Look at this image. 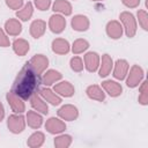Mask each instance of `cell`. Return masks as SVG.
Listing matches in <instances>:
<instances>
[{
	"label": "cell",
	"instance_id": "d6a6232c",
	"mask_svg": "<svg viewBox=\"0 0 148 148\" xmlns=\"http://www.w3.org/2000/svg\"><path fill=\"white\" fill-rule=\"evenodd\" d=\"M7 5L14 9H17L22 5V0H7Z\"/></svg>",
	"mask_w": 148,
	"mask_h": 148
},
{
	"label": "cell",
	"instance_id": "44dd1931",
	"mask_svg": "<svg viewBox=\"0 0 148 148\" xmlns=\"http://www.w3.org/2000/svg\"><path fill=\"white\" fill-rule=\"evenodd\" d=\"M14 50L17 54L23 56L29 50V44L23 39H17V40L14 42Z\"/></svg>",
	"mask_w": 148,
	"mask_h": 148
},
{
	"label": "cell",
	"instance_id": "f1b7e54d",
	"mask_svg": "<svg viewBox=\"0 0 148 148\" xmlns=\"http://www.w3.org/2000/svg\"><path fill=\"white\" fill-rule=\"evenodd\" d=\"M88 47V43L86 42V40H83V39H77L75 43H74V45H73V52L74 53H80V52H82L83 50H86Z\"/></svg>",
	"mask_w": 148,
	"mask_h": 148
},
{
	"label": "cell",
	"instance_id": "603a6c76",
	"mask_svg": "<svg viewBox=\"0 0 148 148\" xmlns=\"http://www.w3.org/2000/svg\"><path fill=\"white\" fill-rule=\"evenodd\" d=\"M61 77V74L60 73H58V72H56V71H49L47 73H45L44 74V76H43V81H44V84H51V83H53L56 80H59Z\"/></svg>",
	"mask_w": 148,
	"mask_h": 148
},
{
	"label": "cell",
	"instance_id": "8fae6325",
	"mask_svg": "<svg viewBox=\"0 0 148 148\" xmlns=\"http://www.w3.org/2000/svg\"><path fill=\"white\" fill-rule=\"evenodd\" d=\"M106 31H108V35L112 38H119L121 36V27L116 21H112L108 24Z\"/></svg>",
	"mask_w": 148,
	"mask_h": 148
},
{
	"label": "cell",
	"instance_id": "52a82bcc",
	"mask_svg": "<svg viewBox=\"0 0 148 148\" xmlns=\"http://www.w3.org/2000/svg\"><path fill=\"white\" fill-rule=\"evenodd\" d=\"M141 77H142V69L140 67H138V66H134L132 68V72L130 74V76H128L127 86L128 87H135L139 83Z\"/></svg>",
	"mask_w": 148,
	"mask_h": 148
},
{
	"label": "cell",
	"instance_id": "9a60e30c",
	"mask_svg": "<svg viewBox=\"0 0 148 148\" xmlns=\"http://www.w3.org/2000/svg\"><path fill=\"white\" fill-rule=\"evenodd\" d=\"M103 87L105 88V90L111 95V96H118L121 92V87L113 82V81H105L103 82Z\"/></svg>",
	"mask_w": 148,
	"mask_h": 148
},
{
	"label": "cell",
	"instance_id": "ffe728a7",
	"mask_svg": "<svg viewBox=\"0 0 148 148\" xmlns=\"http://www.w3.org/2000/svg\"><path fill=\"white\" fill-rule=\"evenodd\" d=\"M87 94L90 98H94V99H97V101H103L104 99V94L97 86L89 87L88 90H87Z\"/></svg>",
	"mask_w": 148,
	"mask_h": 148
},
{
	"label": "cell",
	"instance_id": "1f68e13d",
	"mask_svg": "<svg viewBox=\"0 0 148 148\" xmlns=\"http://www.w3.org/2000/svg\"><path fill=\"white\" fill-rule=\"evenodd\" d=\"M35 2H36V6L40 10H45L50 6V0H35Z\"/></svg>",
	"mask_w": 148,
	"mask_h": 148
},
{
	"label": "cell",
	"instance_id": "ac0fdd59",
	"mask_svg": "<svg viewBox=\"0 0 148 148\" xmlns=\"http://www.w3.org/2000/svg\"><path fill=\"white\" fill-rule=\"evenodd\" d=\"M52 46H53V51L54 52L61 53V54L68 52V49H69L68 47V43L66 40H64V39H56L53 42Z\"/></svg>",
	"mask_w": 148,
	"mask_h": 148
},
{
	"label": "cell",
	"instance_id": "7a4b0ae2",
	"mask_svg": "<svg viewBox=\"0 0 148 148\" xmlns=\"http://www.w3.org/2000/svg\"><path fill=\"white\" fill-rule=\"evenodd\" d=\"M8 127L13 133H20L24 128V120L22 116H10L8 119Z\"/></svg>",
	"mask_w": 148,
	"mask_h": 148
},
{
	"label": "cell",
	"instance_id": "277c9868",
	"mask_svg": "<svg viewBox=\"0 0 148 148\" xmlns=\"http://www.w3.org/2000/svg\"><path fill=\"white\" fill-rule=\"evenodd\" d=\"M58 114L64 119L73 120L77 117V110L72 105H65L58 111Z\"/></svg>",
	"mask_w": 148,
	"mask_h": 148
},
{
	"label": "cell",
	"instance_id": "8992f818",
	"mask_svg": "<svg viewBox=\"0 0 148 148\" xmlns=\"http://www.w3.org/2000/svg\"><path fill=\"white\" fill-rule=\"evenodd\" d=\"M65 18H62L61 16L59 15H53L51 16V20H50V27H51V30L53 32H61L65 28Z\"/></svg>",
	"mask_w": 148,
	"mask_h": 148
},
{
	"label": "cell",
	"instance_id": "3957f363",
	"mask_svg": "<svg viewBox=\"0 0 148 148\" xmlns=\"http://www.w3.org/2000/svg\"><path fill=\"white\" fill-rule=\"evenodd\" d=\"M120 18H121V21L125 23L127 36H128V37H132V36L135 34V22H134L133 15L130 14V13H123V14L120 15Z\"/></svg>",
	"mask_w": 148,
	"mask_h": 148
},
{
	"label": "cell",
	"instance_id": "5b68a950",
	"mask_svg": "<svg viewBox=\"0 0 148 148\" xmlns=\"http://www.w3.org/2000/svg\"><path fill=\"white\" fill-rule=\"evenodd\" d=\"M29 64L32 66V68H34L37 73H40V72L47 66V59H46L44 56L39 54V56L34 57V58L30 60Z\"/></svg>",
	"mask_w": 148,
	"mask_h": 148
},
{
	"label": "cell",
	"instance_id": "7c38bea8",
	"mask_svg": "<svg viewBox=\"0 0 148 148\" xmlns=\"http://www.w3.org/2000/svg\"><path fill=\"white\" fill-rule=\"evenodd\" d=\"M72 25H73V29L75 30H86L88 28V20L86 16H81V15H77L73 18L72 21Z\"/></svg>",
	"mask_w": 148,
	"mask_h": 148
},
{
	"label": "cell",
	"instance_id": "30bf717a",
	"mask_svg": "<svg viewBox=\"0 0 148 148\" xmlns=\"http://www.w3.org/2000/svg\"><path fill=\"white\" fill-rule=\"evenodd\" d=\"M84 59H86V66H87L88 71H90V72L96 71V68L98 66V56L94 52H90V53L86 54Z\"/></svg>",
	"mask_w": 148,
	"mask_h": 148
},
{
	"label": "cell",
	"instance_id": "d590c367",
	"mask_svg": "<svg viewBox=\"0 0 148 148\" xmlns=\"http://www.w3.org/2000/svg\"><path fill=\"white\" fill-rule=\"evenodd\" d=\"M123 2L128 7H135L139 3V0H123Z\"/></svg>",
	"mask_w": 148,
	"mask_h": 148
},
{
	"label": "cell",
	"instance_id": "e0dca14e",
	"mask_svg": "<svg viewBox=\"0 0 148 148\" xmlns=\"http://www.w3.org/2000/svg\"><path fill=\"white\" fill-rule=\"evenodd\" d=\"M54 90L58 91V92L61 94V95H65V96H71V95H73V92H74L73 87H72L68 82H61V83H59L58 86L54 87Z\"/></svg>",
	"mask_w": 148,
	"mask_h": 148
},
{
	"label": "cell",
	"instance_id": "2e32d148",
	"mask_svg": "<svg viewBox=\"0 0 148 148\" xmlns=\"http://www.w3.org/2000/svg\"><path fill=\"white\" fill-rule=\"evenodd\" d=\"M53 9L57 10V12H61V13H64L66 15H69L71 12H72L71 5L65 0H57L54 2V5H53Z\"/></svg>",
	"mask_w": 148,
	"mask_h": 148
},
{
	"label": "cell",
	"instance_id": "5bb4252c",
	"mask_svg": "<svg viewBox=\"0 0 148 148\" xmlns=\"http://www.w3.org/2000/svg\"><path fill=\"white\" fill-rule=\"evenodd\" d=\"M44 30H45V22H43L40 20H37V21L32 22L30 31H31V35L35 38H38L39 36H42L43 32H44Z\"/></svg>",
	"mask_w": 148,
	"mask_h": 148
},
{
	"label": "cell",
	"instance_id": "d6986e66",
	"mask_svg": "<svg viewBox=\"0 0 148 148\" xmlns=\"http://www.w3.org/2000/svg\"><path fill=\"white\" fill-rule=\"evenodd\" d=\"M6 30L10 35H17L21 32V24L16 20H9L6 22Z\"/></svg>",
	"mask_w": 148,
	"mask_h": 148
},
{
	"label": "cell",
	"instance_id": "4dcf8cb0",
	"mask_svg": "<svg viewBox=\"0 0 148 148\" xmlns=\"http://www.w3.org/2000/svg\"><path fill=\"white\" fill-rule=\"evenodd\" d=\"M71 67H72V69L76 71V72H80V71L83 68V65H82V60H81L80 58H77V57L73 58V59L71 60Z\"/></svg>",
	"mask_w": 148,
	"mask_h": 148
},
{
	"label": "cell",
	"instance_id": "f546056e",
	"mask_svg": "<svg viewBox=\"0 0 148 148\" xmlns=\"http://www.w3.org/2000/svg\"><path fill=\"white\" fill-rule=\"evenodd\" d=\"M69 143H71V136H69V135L59 136V138H57L56 141H54V145H56L57 147H67Z\"/></svg>",
	"mask_w": 148,
	"mask_h": 148
},
{
	"label": "cell",
	"instance_id": "9c48e42d",
	"mask_svg": "<svg viewBox=\"0 0 148 148\" xmlns=\"http://www.w3.org/2000/svg\"><path fill=\"white\" fill-rule=\"evenodd\" d=\"M7 98H8V102H9V104H10V106L13 108V110L15 111V112H22V111H24V105H23V103H21V101L17 98V96L14 94V92H8V95H7Z\"/></svg>",
	"mask_w": 148,
	"mask_h": 148
},
{
	"label": "cell",
	"instance_id": "d4e9b609",
	"mask_svg": "<svg viewBox=\"0 0 148 148\" xmlns=\"http://www.w3.org/2000/svg\"><path fill=\"white\" fill-rule=\"evenodd\" d=\"M40 94L43 97H45V99H47L49 102H51L53 105H58L61 101L58 96H56L54 94H52V91L50 89H42L40 90Z\"/></svg>",
	"mask_w": 148,
	"mask_h": 148
},
{
	"label": "cell",
	"instance_id": "4316f807",
	"mask_svg": "<svg viewBox=\"0 0 148 148\" xmlns=\"http://www.w3.org/2000/svg\"><path fill=\"white\" fill-rule=\"evenodd\" d=\"M43 141H44V135L42 133L37 132V133H35V134H32L30 136V139L28 141V145L30 147H38V146H40L43 143Z\"/></svg>",
	"mask_w": 148,
	"mask_h": 148
},
{
	"label": "cell",
	"instance_id": "7402d4cb",
	"mask_svg": "<svg viewBox=\"0 0 148 148\" xmlns=\"http://www.w3.org/2000/svg\"><path fill=\"white\" fill-rule=\"evenodd\" d=\"M28 124L31 127L37 128L42 125V117L39 114H37L36 112L30 111V112H28Z\"/></svg>",
	"mask_w": 148,
	"mask_h": 148
},
{
	"label": "cell",
	"instance_id": "836d02e7",
	"mask_svg": "<svg viewBox=\"0 0 148 148\" xmlns=\"http://www.w3.org/2000/svg\"><path fill=\"white\" fill-rule=\"evenodd\" d=\"M8 45H9V42H8L7 37L5 36V34L2 32V30L0 29V46L6 47V46H8Z\"/></svg>",
	"mask_w": 148,
	"mask_h": 148
},
{
	"label": "cell",
	"instance_id": "ba28073f",
	"mask_svg": "<svg viewBox=\"0 0 148 148\" xmlns=\"http://www.w3.org/2000/svg\"><path fill=\"white\" fill-rule=\"evenodd\" d=\"M46 128L50 133H59L65 130V124L56 118H51L46 123Z\"/></svg>",
	"mask_w": 148,
	"mask_h": 148
},
{
	"label": "cell",
	"instance_id": "83f0119b",
	"mask_svg": "<svg viewBox=\"0 0 148 148\" xmlns=\"http://www.w3.org/2000/svg\"><path fill=\"white\" fill-rule=\"evenodd\" d=\"M31 14H32V6H31L30 2H28V3L25 5V7H24L23 10L17 12V16L21 17L23 21H27V20L31 16Z\"/></svg>",
	"mask_w": 148,
	"mask_h": 148
},
{
	"label": "cell",
	"instance_id": "cb8c5ba5",
	"mask_svg": "<svg viewBox=\"0 0 148 148\" xmlns=\"http://www.w3.org/2000/svg\"><path fill=\"white\" fill-rule=\"evenodd\" d=\"M31 104H32V106H34L35 109H37L38 111H40V112H43V113H47V106L42 102V99H40L36 94H34L32 97H31Z\"/></svg>",
	"mask_w": 148,
	"mask_h": 148
},
{
	"label": "cell",
	"instance_id": "e575fe53",
	"mask_svg": "<svg viewBox=\"0 0 148 148\" xmlns=\"http://www.w3.org/2000/svg\"><path fill=\"white\" fill-rule=\"evenodd\" d=\"M138 16H139V18H140V21H141V24H142L143 29H147V23H146V17H147V15H146V13H145V12H139V13H138Z\"/></svg>",
	"mask_w": 148,
	"mask_h": 148
},
{
	"label": "cell",
	"instance_id": "484cf974",
	"mask_svg": "<svg viewBox=\"0 0 148 148\" xmlns=\"http://www.w3.org/2000/svg\"><path fill=\"white\" fill-rule=\"evenodd\" d=\"M102 64L103 65H102V68L99 71V75L101 76H105V75H108V73L110 72L111 66H112V61H111V59L109 58L108 54H104L103 60H102Z\"/></svg>",
	"mask_w": 148,
	"mask_h": 148
},
{
	"label": "cell",
	"instance_id": "6da1fadb",
	"mask_svg": "<svg viewBox=\"0 0 148 148\" xmlns=\"http://www.w3.org/2000/svg\"><path fill=\"white\" fill-rule=\"evenodd\" d=\"M39 86L40 77L38 73L32 68L29 62H27L16 76L12 92H14L17 97H21L22 99H28L36 92Z\"/></svg>",
	"mask_w": 148,
	"mask_h": 148
},
{
	"label": "cell",
	"instance_id": "4fadbf2b",
	"mask_svg": "<svg viewBox=\"0 0 148 148\" xmlns=\"http://www.w3.org/2000/svg\"><path fill=\"white\" fill-rule=\"evenodd\" d=\"M127 68H128V65L125 60H118L117 64H116V69H114V76L117 79H124L125 75H126V72H127Z\"/></svg>",
	"mask_w": 148,
	"mask_h": 148
},
{
	"label": "cell",
	"instance_id": "8d00e7d4",
	"mask_svg": "<svg viewBox=\"0 0 148 148\" xmlns=\"http://www.w3.org/2000/svg\"><path fill=\"white\" fill-rule=\"evenodd\" d=\"M2 117H3V108H2V105H1V103H0V121H1Z\"/></svg>",
	"mask_w": 148,
	"mask_h": 148
}]
</instances>
